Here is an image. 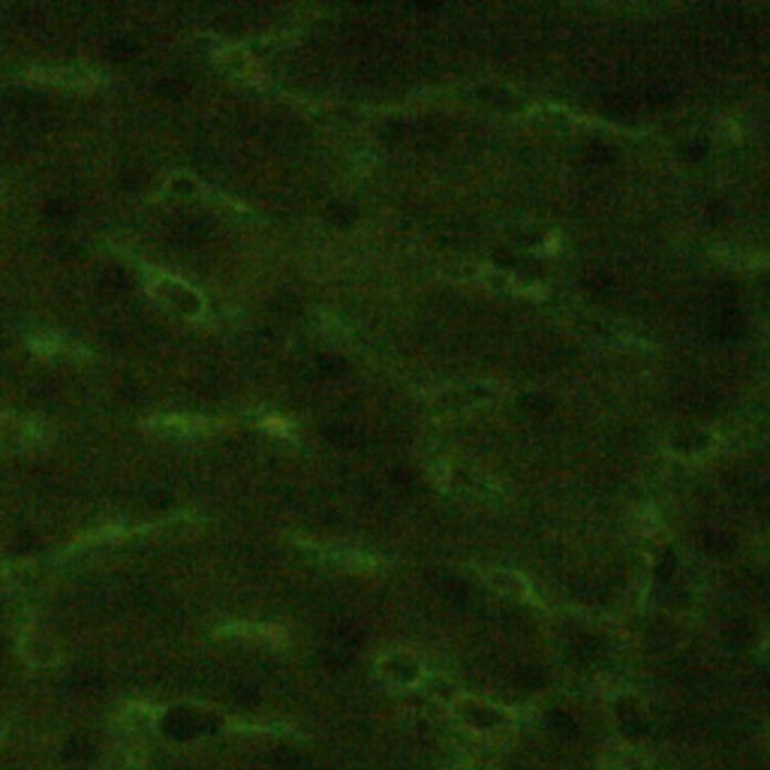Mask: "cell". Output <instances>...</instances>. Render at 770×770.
<instances>
[{"mask_svg": "<svg viewBox=\"0 0 770 770\" xmlns=\"http://www.w3.org/2000/svg\"><path fill=\"white\" fill-rule=\"evenodd\" d=\"M458 719L472 731H497L509 722V714L493 705H481V701H464L458 707Z\"/></svg>", "mask_w": 770, "mask_h": 770, "instance_id": "1", "label": "cell"}, {"mask_svg": "<svg viewBox=\"0 0 770 770\" xmlns=\"http://www.w3.org/2000/svg\"><path fill=\"white\" fill-rule=\"evenodd\" d=\"M614 770H659V768H653V764H647V761L635 759L632 752H617V756H614Z\"/></svg>", "mask_w": 770, "mask_h": 770, "instance_id": "2", "label": "cell"}]
</instances>
